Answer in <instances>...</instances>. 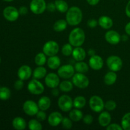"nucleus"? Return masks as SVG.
I'll return each mask as SVG.
<instances>
[{"instance_id": "nucleus-21", "label": "nucleus", "mask_w": 130, "mask_h": 130, "mask_svg": "<svg viewBox=\"0 0 130 130\" xmlns=\"http://www.w3.org/2000/svg\"><path fill=\"white\" fill-rule=\"evenodd\" d=\"M61 61L59 57L57 55L49 57L47 60V65L48 67L52 70H55L60 67Z\"/></svg>"}, {"instance_id": "nucleus-45", "label": "nucleus", "mask_w": 130, "mask_h": 130, "mask_svg": "<svg viewBox=\"0 0 130 130\" xmlns=\"http://www.w3.org/2000/svg\"><path fill=\"white\" fill-rule=\"evenodd\" d=\"M19 14L21 15H25L28 13V8L26 6H22L20 7L19 10Z\"/></svg>"}, {"instance_id": "nucleus-32", "label": "nucleus", "mask_w": 130, "mask_h": 130, "mask_svg": "<svg viewBox=\"0 0 130 130\" xmlns=\"http://www.w3.org/2000/svg\"><path fill=\"white\" fill-rule=\"evenodd\" d=\"M46 55L44 53H38V54L36 55L35 58H34V62L38 66H43L45 63L46 62Z\"/></svg>"}, {"instance_id": "nucleus-12", "label": "nucleus", "mask_w": 130, "mask_h": 130, "mask_svg": "<svg viewBox=\"0 0 130 130\" xmlns=\"http://www.w3.org/2000/svg\"><path fill=\"white\" fill-rule=\"evenodd\" d=\"M19 15V10L14 6H7L3 10L4 17L10 22H14L17 20Z\"/></svg>"}, {"instance_id": "nucleus-40", "label": "nucleus", "mask_w": 130, "mask_h": 130, "mask_svg": "<svg viewBox=\"0 0 130 130\" xmlns=\"http://www.w3.org/2000/svg\"><path fill=\"white\" fill-rule=\"evenodd\" d=\"M36 118L39 121H44L46 118V114L45 113L44 110H41L40 111H38L36 114Z\"/></svg>"}, {"instance_id": "nucleus-19", "label": "nucleus", "mask_w": 130, "mask_h": 130, "mask_svg": "<svg viewBox=\"0 0 130 130\" xmlns=\"http://www.w3.org/2000/svg\"><path fill=\"white\" fill-rule=\"evenodd\" d=\"M99 25L104 29H109L112 27L113 20L108 16H102L99 18Z\"/></svg>"}, {"instance_id": "nucleus-47", "label": "nucleus", "mask_w": 130, "mask_h": 130, "mask_svg": "<svg viewBox=\"0 0 130 130\" xmlns=\"http://www.w3.org/2000/svg\"><path fill=\"white\" fill-rule=\"evenodd\" d=\"M60 89H58L57 88H52V94L53 96H58L59 95V91Z\"/></svg>"}, {"instance_id": "nucleus-3", "label": "nucleus", "mask_w": 130, "mask_h": 130, "mask_svg": "<svg viewBox=\"0 0 130 130\" xmlns=\"http://www.w3.org/2000/svg\"><path fill=\"white\" fill-rule=\"evenodd\" d=\"M72 82L74 86L81 89L86 88L90 84V81L87 76H85L84 74L79 72L74 74L72 76Z\"/></svg>"}, {"instance_id": "nucleus-28", "label": "nucleus", "mask_w": 130, "mask_h": 130, "mask_svg": "<svg viewBox=\"0 0 130 130\" xmlns=\"http://www.w3.org/2000/svg\"><path fill=\"white\" fill-rule=\"evenodd\" d=\"M56 9L60 13H66L69 10V5L63 0H55V1Z\"/></svg>"}, {"instance_id": "nucleus-36", "label": "nucleus", "mask_w": 130, "mask_h": 130, "mask_svg": "<svg viewBox=\"0 0 130 130\" xmlns=\"http://www.w3.org/2000/svg\"><path fill=\"white\" fill-rule=\"evenodd\" d=\"M73 52V48L72 46L69 43L65 44L62 48V53L64 56L68 57V56L71 55Z\"/></svg>"}, {"instance_id": "nucleus-37", "label": "nucleus", "mask_w": 130, "mask_h": 130, "mask_svg": "<svg viewBox=\"0 0 130 130\" xmlns=\"http://www.w3.org/2000/svg\"><path fill=\"white\" fill-rule=\"evenodd\" d=\"M72 121L70 118H63L62 121V125L64 129H69L72 127Z\"/></svg>"}, {"instance_id": "nucleus-29", "label": "nucleus", "mask_w": 130, "mask_h": 130, "mask_svg": "<svg viewBox=\"0 0 130 130\" xmlns=\"http://www.w3.org/2000/svg\"><path fill=\"white\" fill-rule=\"evenodd\" d=\"M75 71L79 73L85 74L89 70V66L86 62L83 61H78L74 66Z\"/></svg>"}, {"instance_id": "nucleus-52", "label": "nucleus", "mask_w": 130, "mask_h": 130, "mask_svg": "<svg viewBox=\"0 0 130 130\" xmlns=\"http://www.w3.org/2000/svg\"><path fill=\"white\" fill-rule=\"evenodd\" d=\"M3 1H6V2H11V1H13V0H3Z\"/></svg>"}, {"instance_id": "nucleus-10", "label": "nucleus", "mask_w": 130, "mask_h": 130, "mask_svg": "<svg viewBox=\"0 0 130 130\" xmlns=\"http://www.w3.org/2000/svg\"><path fill=\"white\" fill-rule=\"evenodd\" d=\"M57 74L61 78L65 79H69L72 77V76L75 74V69L74 67L71 64L64 65V66H60L58 69Z\"/></svg>"}, {"instance_id": "nucleus-17", "label": "nucleus", "mask_w": 130, "mask_h": 130, "mask_svg": "<svg viewBox=\"0 0 130 130\" xmlns=\"http://www.w3.org/2000/svg\"><path fill=\"white\" fill-rule=\"evenodd\" d=\"M63 119V117L59 112H53L48 118V123L51 126L55 127L59 125Z\"/></svg>"}, {"instance_id": "nucleus-42", "label": "nucleus", "mask_w": 130, "mask_h": 130, "mask_svg": "<svg viewBox=\"0 0 130 130\" xmlns=\"http://www.w3.org/2000/svg\"><path fill=\"white\" fill-rule=\"evenodd\" d=\"M83 121L84 123L86 124H90L93 123V118L90 114H87V115L85 116L83 118Z\"/></svg>"}, {"instance_id": "nucleus-27", "label": "nucleus", "mask_w": 130, "mask_h": 130, "mask_svg": "<svg viewBox=\"0 0 130 130\" xmlns=\"http://www.w3.org/2000/svg\"><path fill=\"white\" fill-rule=\"evenodd\" d=\"M67 22L64 19H60L53 24V30L56 32H62L66 29L67 26Z\"/></svg>"}, {"instance_id": "nucleus-41", "label": "nucleus", "mask_w": 130, "mask_h": 130, "mask_svg": "<svg viewBox=\"0 0 130 130\" xmlns=\"http://www.w3.org/2000/svg\"><path fill=\"white\" fill-rule=\"evenodd\" d=\"M106 129L107 130H122L123 129L121 126L116 123H113L110 124L106 127Z\"/></svg>"}, {"instance_id": "nucleus-6", "label": "nucleus", "mask_w": 130, "mask_h": 130, "mask_svg": "<svg viewBox=\"0 0 130 130\" xmlns=\"http://www.w3.org/2000/svg\"><path fill=\"white\" fill-rule=\"evenodd\" d=\"M27 90L33 95H40L44 91V86L37 79L30 80L27 85Z\"/></svg>"}, {"instance_id": "nucleus-44", "label": "nucleus", "mask_w": 130, "mask_h": 130, "mask_svg": "<svg viewBox=\"0 0 130 130\" xmlns=\"http://www.w3.org/2000/svg\"><path fill=\"white\" fill-rule=\"evenodd\" d=\"M46 10L50 12H53V11H55V10H57V9H56L55 3H49L46 5Z\"/></svg>"}, {"instance_id": "nucleus-5", "label": "nucleus", "mask_w": 130, "mask_h": 130, "mask_svg": "<svg viewBox=\"0 0 130 130\" xmlns=\"http://www.w3.org/2000/svg\"><path fill=\"white\" fill-rule=\"evenodd\" d=\"M89 106L90 109L95 112H101L105 108V103L101 97L94 95L89 100Z\"/></svg>"}, {"instance_id": "nucleus-20", "label": "nucleus", "mask_w": 130, "mask_h": 130, "mask_svg": "<svg viewBox=\"0 0 130 130\" xmlns=\"http://www.w3.org/2000/svg\"><path fill=\"white\" fill-rule=\"evenodd\" d=\"M72 55L74 60H76L77 62L84 60L86 56V51L81 46L76 47L74 49H73Z\"/></svg>"}, {"instance_id": "nucleus-48", "label": "nucleus", "mask_w": 130, "mask_h": 130, "mask_svg": "<svg viewBox=\"0 0 130 130\" xmlns=\"http://www.w3.org/2000/svg\"><path fill=\"white\" fill-rule=\"evenodd\" d=\"M86 1L89 5H91V6H95L99 3L100 0H86Z\"/></svg>"}, {"instance_id": "nucleus-25", "label": "nucleus", "mask_w": 130, "mask_h": 130, "mask_svg": "<svg viewBox=\"0 0 130 130\" xmlns=\"http://www.w3.org/2000/svg\"><path fill=\"white\" fill-rule=\"evenodd\" d=\"M46 73L47 71L45 67H43V66H38L33 71L32 76L34 78L40 79L45 77V76H46Z\"/></svg>"}, {"instance_id": "nucleus-53", "label": "nucleus", "mask_w": 130, "mask_h": 130, "mask_svg": "<svg viewBox=\"0 0 130 130\" xmlns=\"http://www.w3.org/2000/svg\"><path fill=\"white\" fill-rule=\"evenodd\" d=\"M0 63H1V57H0Z\"/></svg>"}, {"instance_id": "nucleus-43", "label": "nucleus", "mask_w": 130, "mask_h": 130, "mask_svg": "<svg viewBox=\"0 0 130 130\" xmlns=\"http://www.w3.org/2000/svg\"><path fill=\"white\" fill-rule=\"evenodd\" d=\"M88 25L89 27L90 28H95L97 26V25L99 24V22L96 20L94 19H91L90 20H88L87 22Z\"/></svg>"}, {"instance_id": "nucleus-34", "label": "nucleus", "mask_w": 130, "mask_h": 130, "mask_svg": "<svg viewBox=\"0 0 130 130\" xmlns=\"http://www.w3.org/2000/svg\"><path fill=\"white\" fill-rule=\"evenodd\" d=\"M121 126L124 130H130V112L126 113L123 116Z\"/></svg>"}, {"instance_id": "nucleus-9", "label": "nucleus", "mask_w": 130, "mask_h": 130, "mask_svg": "<svg viewBox=\"0 0 130 130\" xmlns=\"http://www.w3.org/2000/svg\"><path fill=\"white\" fill-rule=\"evenodd\" d=\"M45 0H32L30 3V10L36 15L42 14L46 10Z\"/></svg>"}, {"instance_id": "nucleus-23", "label": "nucleus", "mask_w": 130, "mask_h": 130, "mask_svg": "<svg viewBox=\"0 0 130 130\" xmlns=\"http://www.w3.org/2000/svg\"><path fill=\"white\" fill-rule=\"evenodd\" d=\"M12 126L15 129L23 130L26 128L27 123L24 118L21 117H17L13 120Z\"/></svg>"}, {"instance_id": "nucleus-51", "label": "nucleus", "mask_w": 130, "mask_h": 130, "mask_svg": "<svg viewBox=\"0 0 130 130\" xmlns=\"http://www.w3.org/2000/svg\"><path fill=\"white\" fill-rule=\"evenodd\" d=\"M128 39V37L126 35H123L121 36V40L122 41H127Z\"/></svg>"}, {"instance_id": "nucleus-33", "label": "nucleus", "mask_w": 130, "mask_h": 130, "mask_svg": "<svg viewBox=\"0 0 130 130\" xmlns=\"http://www.w3.org/2000/svg\"><path fill=\"white\" fill-rule=\"evenodd\" d=\"M28 127L30 130H41L43 126L39 120L32 119L29 121L28 123Z\"/></svg>"}, {"instance_id": "nucleus-38", "label": "nucleus", "mask_w": 130, "mask_h": 130, "mask_svg": "<svg viewBox=\"0 0 130 130\" xmlns=\"http://www.w3.org/2000/svg\"><path fill=\"white\" fill-rule=\"evenodd\" d=\"M116 107V103L112 100H109L105 103V108L109 111H112V110H115Z\"/></svg>"}, {"instance_id": "nucleus-35", "label": "nucleus", "mask_w": 130, "mask_h": 130, "mask_svg": "<svg viewBox=\"0 0 130 130\" xmlns=\"http://www.w3.org/2000/svg\"><path fill=\"white\" fill-rule=\"evenodd\" d=\"M11 96V91L10 89L6 87L0 88V100H7Z\"/></svg>"}, {"instance_id": "nucleus-2", "label": "nucleus", "mask_w": 130, "mask_h": 130, "mask_svg": "<svg viewBox=\"0 0 130 130\" xmlns=\"http://www.w3.org/2000/svg\"><path fill=\"white\" fill-rule=\"evenodd\" d=\"M85 31L81 28L77 27L72 29L69 36V43L72 46H81L85 41Z\"/></svg>"}, {"instance_id": "nucleus-24", "label": "nucleus", "mask_w": 130, "mask_h": 130, "mask_svg": "<svg viewBox=\"0 0 130 130\" xmlns=\"http://www.w3.org/2000/svg\"><path fill=\"white\" fill-rule=\"evenodd\" d=\"M117 78H118V76H117V74H116V72L110 71V72H107L105 75L104 78V81L106 85L111 86V85H114L116 82Z\"/></svg>"}, {"instance_id": "nucleus-7", "label": "nucleus", "mask_w": 130, "mask_h": 130, "mask_svg": "<svg viewBox=\"0 0 130 130\" xmlns=\"http://www.w3.org/2000/svg\"><path fill=\"white\" fill-rule=\"evenodd\" d=\"M58 107L63 112H69L73 106V100L72 98L67 95L60 96L58 100Z\"/></svg>"}, {"instance_id": "nucleus-14", "label": "nucleus", "mask_w": 130, "mask_h": 130, "mask_svg": "<svg viewBox=\"0 0 130 130\" xmlns=\"http://www.w3.org/2000/svg\"><path fill=\"white\" fill-rule=\"evenodd\" d=\"M105 39L109 44L116 45L118 44L121 40V36L119 32L114 30H110L107 32L105 34Z\"/></svg>"}, {"instance_id": "nucleus-16", "label": "nucleus", "mask_w": 130, "mask_h": 130, "mask_svg": "<svg viewBox=\"0 0 130 130\" xmlns=\"http://www.w3.org/2000/svg\"><path fill=\"white\" fill-rule=\"evenodd\" d=\"M32 74V71L31 68L27 65L21 66L18 70V77L19 79L24 81L29 79L31 77Z\"/></svg>"}, {"instance_id": "nucleus-8", "label": "nucleus", "mask_w": 130, "mask_h": 130, "mask_svg": "<svg viewBox=\"0 0 130 130\" xmlns=\"http://www.w3.org/2000/svg\"><path fill=\"white\" fill-rule=\"evenodd\" d=\"M59 52V45L55 41H49L44 44L43 52L48 57L56 55Z\"/></svg>"}, {"instance_id": "nucleus-11", "label": "nucleus", "mask_w": 130, "mask_h": 130, "mask_svg": "<svg viewBox=\"0 0 130 130\" xmlns=\"http://www.w3.org/2000/svg\"><path fill=\"white\" fill-rule=\"evenodd\" d=\"M39 108L38 104L33 100H28L23 104V110L27 115L30 116L36 115L38 112L39 111Z\"/></svg>"}, {"instance_id": "nucleus-26", "label": "nucleus", "mask_w": 130, "mask_h": 130, "mask_svg": "<svg viewBox=\"0 0 130 130\" xmlns=\"http://www.w3.org/2000/svg\"><path fill=\"white\" fill-rule=\"evenodd\" d=\"M69 118L74 122H78L80 120L83 119V114L82 111L79 110V109H71L70 110L69 114Z\"/></svg>"}, {"instance_id": "nucleus-30", "label": "nucleus", "mask_w": 130, "mask_h": 130, "mask_svg": "<svg viewBox=\"0 0 130 130\" xmlns=\"http://www.w3.org/2000/svg\"><path fill=\"white\" fill-rule=\"evenodd\" d=\"M59 89L63 92H69L73 89V83L68 80H65L60 83Z\"/></svg>"}, {"instance_id": "nucleus-31", "label": "nucleus", "mask_w": 130, "mask_h": 130, "mask_svg": "<svg viewBox=\"0 0 130 130\" xmlns=\"http://www.w3.org/2000/svg\"><path fill=\"white\" fill-rule=\"evenodd\" d=\"M86 103V99L83 96H77L74 99L73 106L76 109H82L85 106Z\"/></svg>"}, {"instance_id": "nucleus-22", "label": "nucleus", "mask_w": 130, "mask_h": 130, "mask_svg": "<svg viewBox=\"0 0 130 130\" xmlns=\"http://www.w3.org/2000/svg\"><path fill=\"white\" fill-rule=\"evenodd\" d=\"M38 107H39V109L42 110H48L51 106V100L48 96H43L39 99L38 102Z\"/></svg>"}, {"instance_id": "nucleus-39", "label": "nucleus", "mask_w": 130, "mask_h": 130, "mask_svg": "<svg viewBox=\"0 0 130 130\" xmlns=\"http://www.w3.org/2000/svg\"><path fill=\"white\" fill-rule=\"evenodd\" d=\"M24 80H22L20 79L17 80L15 81V83H14V88L16 90L19 91V90H21L22 89L24 88Z\"/></svg>"}, {"instance_id": "nucleus-15", "label": "nucleus", "mask_w": 130, "mask_h": 130, "mask_svg": "<svg viewBox=\"0 0 130 130\" xmlns=\"http://www.w3.org/2000/svg\"><path fill=\"white\" fill-rule=\"evenodd\" d=\"M89 66L94 71H99L104 66V60L100 56L95 55L90 57Z\"/></svg>"}, {"instance_id": "nucleus-46", "label": "nucleus", "mask_w": 130, "mask_h": 130, "mask_svg": "<svg viewBox=\"0 0 130 130\" xmlns=\"http://www.w3.org/2000/svg\"><path fill=\"white\" fill-rule=\"evenodd\" d=\"M125 13H126V15H127V17H128L130 18V0L128 1L126 6Z\"/></svg>"}, {"instance_id": "nucleus-18", "label": "nucleus", "mask_w": 130, "mask_h": 130, "mask_svg": "<svg viewBox=\"0 0 130 130\" xmlns=\"http://www.w3.org/2000/svg\"><path fill=\"white\" fill-rule=\"evenodd\" d=\"M112 118L109 112L107 111L102 112L99 116V123L102 127H107L111 123Z\"/></svg>"}, {"instance_id": "nucleus-49", "label": "nucleus", "mask_w": 130, "mask_h": 130, "mask_svg": "<svg viewBox=\"0 0 130 130\" xmlns=\"http://www.w3.org/2000/svg\"><path fill=\"white\" fill-rule=\"evenodd\" d=\"M124 30H125V32L127 34V35L130 36V22L126 25Z\"/></svg>"}, {"instance_id": "nucleus-1", "label": "nucleus", "mask_w": 130, "mask_h": 130, "mask_svg": "<svg viewBox=\"0 0 130 130\" xmlns=\"http://www.w3.org/2000/svg\"><path fill=\"white\" fill-rule=\"evenodd\" d=\"M83 19V13L81 9L77 6H72L67 10L66 13V21L67 24L72 26H76L81 22Z\"/></svg>"}, {"instance_id": "nucleus-50", "label": "nucleus", "mask_w": 130, "mask_h": 130, "mask_svg": "<svg viewBox=\"0 0 130 130\" xmlns=\"http://www.w3.org/2000/svg\"><path fill=\"white\" fill-rule=\"evenodd\" d=\"M88 54L91 57L93 55H95V51L93 49H89L88 51Z\"/></svg>"}, {"instance_id": "nucleus-4", "label": "nucleus", "mask_w": 130, "mask_h": 130, "mask_svg": "<svg viewBox=\"0 0 130 130\" xmlns=\"http://www.w3.org/2000/svg\"><path fill=\"white\" fill-rule=\"evenodd\" d=\"M107 66L111 71L118 72L123 67V60L119 57L111 55L107 59Z\"/></svg>"}, {"instance_id": "nucleus-13", "label": "nucleus", "mask_w": 130, "mask_h": 130, "mask_svg": "<svg viewBox=\"0 0 130 130\" xmlns=\"http://www.w3.org/2000/svg\"><path fill=\"white\" fill-rule=\"evenodd\" d=\"M44 83L48 88H57L60 85V77L58 74L50 72L45 76Z\"/></svg>"}]
</instances>
